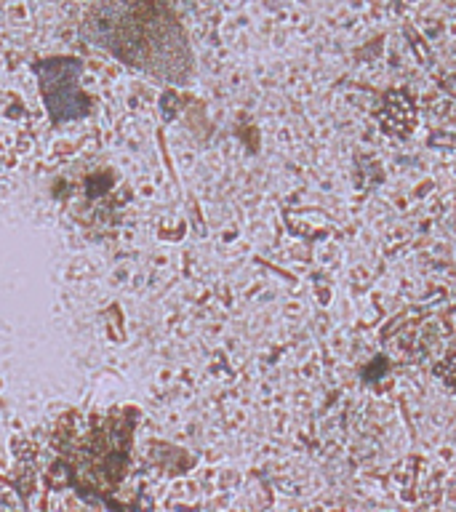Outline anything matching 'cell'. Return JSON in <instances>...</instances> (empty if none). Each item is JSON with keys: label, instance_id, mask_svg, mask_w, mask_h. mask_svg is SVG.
<instances>
[{"label": "cell", "instance_id": "1", "mask_svg": "<svg viewBox=\"0 0 456 512\" xmlns=\"http://www.w3.org/2000/svg\"><path fill=\"white\" fill-rule=\"evenodd\" d=\"M435 374H438V379L446 384V387L456 390V347L448 352L446 358H443V363L435 368Z\"/></svg>", "mask_w": 456, "mask_h": 512}]
</instances>
